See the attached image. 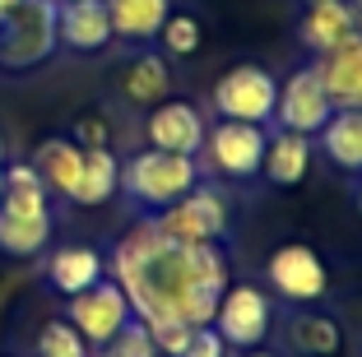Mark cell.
I'll return each mask as SVG.
<instances>
[{
  "label": "cell",
  "mask_w": 362,
  "mask_h": 357,
  "mask_svg": "<svg viewBox=\"0 0 362 357\" xmlns=\"http://www.w3.org/2000/svg\"><path fill=\"white\" fill-rule=\"evenodd\" d=\"M117 190H121V158L112 148H84V177H79V190L70 204L93 209V204H107Z\"/></svg>",
  "instance_id": "obj_23"
},
{
  "label": "cell",
  "mask_w": 362,
  "mask_h": 357,
  "mask_svg": "<svg viewBox=\"0 0 362 357\" xmlns=\"http://www.w3.org/2000/svg\"><path fill=\"white\" fill-rule=\"evenodd\" d=\"M56 5H61V0H56Z\"/></svg>",
  "instance_id": "obj_37"
},
{
  "label": "cell",
  "mask_w": 362,
  "mask_h": 357,
  "mask_svg": "<svg viewBox=\"0 0 362 357\" xmlns=\"http://www.w3.org/2000/svg\"><path fill=\"white\" fill-rule=\"evenodd\" d=\"M307 5H320V0H307Z\"/></svg>",
  "instance_id": "obj_36"
},
{
  "label": "cell",
  "mask_w": 362,
  "mask_h": 357,
  "mask_svg": "<svg viewBox=\"0 0 362 357\" xmlns=\"http://www.w3.org/2000/svg\"><path fill=\"white\" fill-rule=\"evenodd\" d=\"M112 279L121 283L135 320L158 325V320H181L191 329L214 325L218 297L228 288V260L214 246H177L158 228L139 223L126 232L112 251Z\"/></svg>",
  "instance_id": "obj_1"
},
{
  "label": "cell",
  "mask_w": 362,
  "mask_h": 357,
  "mask_svg": "<svg viewBox=\"0 0 362 357\" xmlns=\"http://www.w3.org/2000/svg\"><path fill=\"white\" fill-rule=\"evenodd\" d=\"M168 0H107V19H112V37L126 42H149L168 23Z\"/></svg>",
  "instance_id": "obj_17"
},
{
  "label": "cell",
  "mask_w": 362,
  "mask_h": 357,
  "mask_svg": "<svg viewBox=\"0 0 362 357\" xmlns=\"http://www.w3.org/2000/svg\"><path fill=\"white\" fill-rule=\"evenodd\" d=\"M320 148H325V158L334 168L362 172V107L330 112V121L320 126Z\"/></svg>",
  "instance_id": "obj_18"
},
{
  "label": "cell",
  "mask_w": 362,
  "mask_h": 357,
  "mask_svg": "<svg viewBox=\"0 0 362 357\" xmlns=\"http://www.w3.org/2000/svg\"><path fill=\"white\" fill-rule=\"evenodd\" d=\"M98 279H107V260L93 246H61V251L47 260V283L61 297H75L84 288H93Z\"/></svg>",
  "instance_id": "obj_16"
},
{
  "label": "cell",
  "mask_w": 362,
  "mask_h": 357,
  "mask_svg": "<svg viewBox=\"0 0 362 357\" xmlns=\"http://www.w3.org/2000/svg\"><path fill=\"white\" fill-rule=\"evenodd\" d=\"M200 186V163L186 153H168V148H144L121 168V190L139 209H168L181 195H191Z\"/></svg>",
  "instance_id": "obj_2"
},
{
  "label": "cell",
  "mask_w": 362,
  "mask_h": 357,
  "mask_svg": "<svg viewBox=\"0 0 362 357\" xmlns=\"http://www.w3.org/2000/svg\"><path fill=\"white\" fill-rule=\"evenodd\" d=\"M149 334H153L158 357H177L181 348H186V339H191V325H181V320H158V325H149Z\"/></svg>",
  "instance_id": "obj_28"
},
{
  "label": "cell",
  "mask_w": 362,
  "mask_h": 357,
  "mask_svg": "<svg viewBox=\"0 0 362 357\" xmlns=\"http://www.w3.org/2000/svg\"><path fill=\"white\" fill-rule=\"evenodd\" d=\"M0 195H5V172H0Z\"/></svg>",
  "instance_id": "obj_35"
},
{
  "label": "cell",
  "mask_w": 362,
  "mask_h": 357,
  "mask_svg": "<svg viewBox=\"0 0 362 357\" xmlns=\"http://www.w3.org/2000/svg\"><path fill=\"white\" fill-rule=\"evenodd\" d=\"M107 357H158V348H153V334H149V325L144 320H130L126 329H121L112 344L103 348Z\"/></svg>",
  "instance_id": "obj_27"
},
{
  "label": "cell",
  "mask_w": 362,
  "mask_h": 357,
  "mask_svg": "<svg viewBox=\"0 0 362 357\" xmlns=\"http://www.w3.org/2000/svg\"><path fill=\"white\" fill-rule=\"evenodd\" d=\"M149 144L153 148H168V153H186L195 158L204 148V116L195 103H181V98H163L158 107L149 112Z\"/></svg>",
  "instance_id": "obj_11"
},
{
  "label": "cell",
  "mask_w": 362,
  "mask_h": 357,
  "mask_svg": "<svg viewBox=\"0 0 362 357\" xmlns=\"http://www.w3.org/2000/svg\"><path fill=\"white\" fill-rule=\"evenodd\" d=\"M265 274H269V283L279 288V297H288V302H316V297H325V288H330L325 260L302 242L279 246V251L269 255Z\"/></svg>",
  "instance_id": "obj_10"
},
{
  "label": "cell",
  "mask_w": 362,
  "mask_h": 357,
  "mask_svg": "<svg viewBox=\"0 0 362 357\" xmlns=\"http://www.w3.org/2000/svg\"><path fill=\"white\" fill-rule=\"evenodd\" d=\"M265 126H251V121H218V126L204 135V148H209V163L223 177H256L260 163H265Z\"/></svg>",
  "instance_id": "obj_9"
},
{
  "label": "cell",
  "mask_w": 362,
  "mask_h": 357,
  "mask_svg": "<svg viewBox=\"0 0 362 357\" xmlns=\"http://www.w3.org/2000/svg\"><path fill=\"white\" fill-rule=\"evenodd\" d=\"M246 357H274V353H260V348H251V353H246Z\"/></svg>",
  "instance_id": "obj_33"
},
{
  "label": "cell",
  "mask_w": 362,
  "mask_h": 357,
  "mask_svg": "<svg viewBox=\"0 0 362 357\" xmlns=\"http://www.w3.org/2000/svg\"><path fill=\"white\" fill-rule=\"evenodd\" d=\"M47 242H52V213L23 218V213H5L0 209V251L5 255L28 260V255L47 251Z\"/></svg>",
  "instance_id": "obj_24"
},
{
  "label": "cell",
  "mask_w": 362,
  "mask_h": 357,
  "mask_svg": "<svg viewBox=\"0 0 362 357\" xmlns=\"http://www.w3.org/2000/svg\"><path fill=\"white\" fill-rule=\"evenodd\" d=\"M269 297L256 283H228L218 297V311H214V329L223 334L228 348H260L269 334Z\"/></svg>",
  "instance_id": "obj_7"
},
{
  "label": "cell",
  "mask_w": 362,
  "mask_h": 357,
  "mask_svg": "<svg viewBox=\"0 0 362 357\" xmlns=\"http://www.w3.org/2000/svg\"><path fill=\"white\" fill-rule=\"evenodd\" d=\"M168 88H172V74H168V61H163L158 52L135 56V61L126 65V74H121V93L135 107H158L163 98H168Z\"/></svg>",
  "instance_id": "obj_22"
},
{
  "label": "cell",
  "mask_w": 362,
  "mask_h": 357,
  "mask_svg": "<svg viewBox=\"0 0 362 357\" xmlns=\"http://www.w3.org/2000/svg\"><path fill=\"white\" fill-rule=\"evenodd\" d=\"M330 112L334 107L325 98V88H320L316 65H298L284 79V88H279V103H274L279 126L293 130V135H320V126L330 121Z\"/></svg>",
  "instance_id": "obj_8"
},
{
  "label": "cell",
  "mask_w": 362,
  "mask_h": 357,
  "mask_svg": "<svg viewBox=\"0 0 362 357\" xmlns=\"http://www.w3.org/2000/svg\"><path fill=\"white\" fill-rule=\"evenodd\" d=\"M37 357H88V344L70 320H47L37 329Z\"/></svg>",
  "instance_id": "obj_25"
},
{
  "label": "cell",
  "mask_w": 362,
  "mask_h": 357,
  "mask_svg": "<svg viewBox=\"0 0 362 357\" xmlns=\"http://www.w3.org/2000/svg\"><path fill=\"white\" fill-rule=\"evenodd\" d=\"M0 168H5V139H0Z\"/></svg>",
  "instance_id": "obj_34"
},
{
  "label": "cell",
  "mask_w": 362,
  "mask_h": 357,
  "mask_svg": "<svg viewBox=\"0 0 362 357\" xmlns=\"http://www.w3.org/2000/svg\"><path fill=\"white\" fill-rule=\"evenodd\" d=\"M56 37L70 52H103L112 42L107 0H61L56 5Z\"/></svg>",
  "instance_id": "obj_13"
},
{
  "label": "cell",
  "mask_w": 362,
  "mask_h": 357,
  "mask_svg": "<svg viewBox=\"0 0 362 357\" xmlns=\"http://www.w3.org/2000/svg\"><path fill=\"white\" fill-rule=\"evenodd\" d=\"M33 172L42 177L47 190H56V195H65V200H75L79 190V177H84V148L75 144V139H42L37 144V153H33Z\"/></svg>",
  "instance_id": "obj_14"
},
{
  "label": "cell",
  "mask_w": 362,
  "mask_h": 357,
  "mask_svg": "<svg viewBox=\"0 0 362 357\" xmlns=\"http://www.w3.org/2000/svg\"><path fill=\"white\" fill-rule=\"evenodd\" d=\"M61 47L56 37V0H23L10 19L0 23V65L5 70H33L52 61Z\"/></svg>",
  "instance_id": "obj_3"
},
{
  "label": "cell",
  "mask_w": 362,
  "mask_h": 357,
  "mask_svg": "<svg viewBox=\"0 0 362 357\" xmlns=\"http://www.w3.org/2000/svg\"><path fill=\"white\" fill-rule=\"evenodd\" d=\"M349 5H353V28L362 33V0H349Z\"/></svg>",
  "instance_id": "obj_32"
},
{
  "label": "cell",
  "mask_w": 362,
  "mask_h": 357,
  "mask_svg": "<svg viewBox=\"0 0 362 357\" xmlns=\"http://www.w3.org/2000/svg\"><path fill=\"white\" fill-rule=\"evenodd\" d=\"M5 195H0V209L5 213H23V218H37V213H52L47 195L52 190L42 186V177L33 172V163H5Z\"/></svg>",
  "instance_id": "obj_21"
},
{
  "label": "cell",
  "mask_w": 362,
  "mask_h": 357,
  "mask_svg": "<svg viewBox=\"0 0 362 357\" xmlns=\"http://www.w3.org/2000/svg\"><path fill=\"white\" fill-rule=\"evenodd\" d=\"M65 320L79 329V339H84L88 348H107L130 320H135V311H130V302H126V293H121L117 279H98L93 288H84V293L70 297Z\"/></svg>",
  "instance_id": "obj_6"
},
{
  "label": "cell",
  "mask_w": 362,
  "mask_h": 357,
  "mask_svg": "<svg viewBox=\"0 0 362 357\" xmlns=\"http://www.w3.org/2000/svg\"><path fill=\"white\" fill-rule=\"evenodd\" d=\"M316 74L320 88L330 98L334 112H349V107H362V33L344 37L339 47L316 56Z\"/></svg>",
  "instance_id": "obj_12"
},
{
  "label": "cell",
  "mask_w": 362,
  "mask_h": 357,
  "mask_svg": "<svg viewBox=\"0 0 362 357\" xmlns=\"http://www.w3.org/2000/svg\"><path fill=\"white\" fill-rule=\"evenodd\" d=\"M75 144L79 148H112V130H107L103 116H84L75 126Z\"/></svg>",
  "instance_id": "obj_30"
},
{
  "label": "cell",
  "mask_w": 362,
  "mask_h": 357,
  "mask_svg": "<svg viewBox=\"0 0 362 357\" xmlns=\"http://www.w3.org/2000/svg\"><path fill=\"white\" fill-rule=\"evenodd\" d=\"M288 348L302 357H334L344 348V334L339 325H334L330 315H320V311H298V315H288Z\"/></svg>",
  "instance_id": "obj_20"
},
{
  "label": "cell",
  "mask_w": 362,
  "mask_h": 357,
  "mask_svg": "<svg viewBox=\"0 0 362 357\" xmlns=\"http://www.w3.org/2000/svg\"><path fill=\"white\" fill-rule=\"evenodd\" d=\"M177 357H228V344L214 325H204V329H191V339H186V348Z\"/></svg>",
  "instance_id": "obj_29"
},
{
  "label": "cell",
  "mask_w": 362,
  "mask_h": 357,
  "mask_svg": "<svg viewBox=\"0 0 362 357\" xmlns=\"http://www.w3.org/2000/svg\"><path fill=\"white\" fill-rule=\"evenodd\" d=\"M19 5H23V0H0V23L10 19V14H14V10H19Z\"/></svg>",
  "instance_id": "obj_31"
},
{
  "label": "cell",
  "mask_w": 362,
  "mask_h": 357,
  "mask_svg": "<svg viewBox=\"0 0 362 357\" xmlns=\"http://www.w3.org/2000/svg\"><path fill=\"white\" fill-rule=\"evenodd\" d=\"M307 168H311V135L279 130V135L265 144V163H260V172H265L274 186H298V181L307 177Z\"/></svg>",
  "instance_id": "obj_19"
},
{
  "label": "cell",
  "mask_w": 362,
  "mask_h": 357,
  "mask_svg": "<svg viewBox=\"0 0 362 357\" xmlns=\"http://www.w3.org/2000/svg\"><path fill=\"white\" fill-rule=\"evenodd\" d=\"M153 228L177 246H214V242H223V232H228V204H223L218 190L195 186L191 195H181L177 204L158 209Z\"/></svg>",
  "instance_id": "obj_4"
},
{
  "label": "cell",
  "mask_w": 362,
  "mask_h": 357,
  "mask_svg": "<svg viewBox=\"0 0 362 357\" xmlns=\"http://www.w3.org/2000/svg\"><path fill=\"white\" fill-rule=\"evenodd\" d=\"M158 37H163V47H168V56H195L204 33H200V19H195V14H168Z\"/></svg>",
  "instance_id": "obj_26"
},
{
  "label": "cell",
  "mask_w": 362,
  "mask_h": 357,
  "mask_svg": "<svg viewBox=\"0 0 362 357\" xmlns=\"http://www.w3.org/2000/svg\"><path fill=\"white\" fill-rule=\"evenodd\" d=\"M353 5L349 0H320V5H307V14H302L298 23V42L307 47V52H330V47H339L344 37H353Z\"/></svg>",
  "instance_id": "obj_15"
},
{
  "label": "cell",
  "mask_w": 362,
  "mask_h": 357,
  "mask_svg": "<svg viewBox=\"0 0 362 357\" xmlns=\"http://www.w3.org/2000/svg\"><path fill=\"white\" fill-rule=\"evenodd\" d=\"M274 103H279V79L265 65L242 61L214 84V112L223 116V121L265 126V121H274Z\"/></svg>",
  "instance_id": "obj_5"
}]
</instances>
